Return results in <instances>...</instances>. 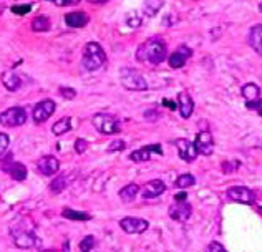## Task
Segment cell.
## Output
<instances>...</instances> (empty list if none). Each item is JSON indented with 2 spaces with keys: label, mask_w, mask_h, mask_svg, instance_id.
Instances as JSON below:
<instances>
[{
  "label": "cell",
  "mask_w": 262,
  "mask_h": 252,
  "mask_svg": "<svg viewBox=\"0 0 262 252\" xmlns=\"http://www.w3.org/2000/svg\"><path fill=\"white\" fill-rule=\"evenodd\" d=\"M136 58L140 62H148L151 65H159L166 60V43L161 38H151L144 42L136 52Z\"/></svg>",
  "instance_id": "cell-1"
},
{
  "label": "cell",
  "mask_w": 262,
  "mask_h": 252,
  "mask_svg": "<svg viewBox=\"0 0 262 252\" xmlns=\"http://www.w3.org/2000/svg\"><path fill=\"white\" fill-rule=\"evenodd\" d=\"M105 62H106V54H105V50L100 43L90 42L85 45L83 56H82V65L85 67V70L95 72L98 68H102Z\"/></svg>",
  "instance_id": "cell-2"
},
{
  "label": "cell",
  "mask_w": 262,
  "mask_h": 252,
  "mask_svg": "<svg viewBox=\"0 0 262 252\" xmlns=\"http://www.w3.org/2000/svg\"><path fill=\"white\" fill-rule=\"evenodd\" d=\"M12 239H14L15 246L20 247V249H32V247H37L42 244V241L34 234V231L18 224L12 227Z\"/></svg>",
  "instance_id": "cell-3"
},
{
  "label": "cell",
  "mask_w": 262,
  "mask_h": 252,
  "mask_svg": "<svg viewBox=\"0 0 262 252\" xmlns=\"http://www.w3.org/2000/svg\"><path fill=\"white\" fill-rule=\"evenodd\" d=\"M120 80H122V85L126 90H133V91L148 90L146 80L143 78V75L140 72L133 70V68H122L120 70Z\"/></svg>",
  "instance_id": "cell-4"
},
{
  "label": "cell",
  "mask_w": 262,
  "mask_h": 252,
  "mask_svg": "<svg viewBox=\"0 0 262 252\" xmlns=\"http://www.w3.org/2000/svg\"><path fill=\"white\" fill-rule=\"evenodd\" d=\"M93 126L102 135H116L122 131V123L108 113H96L93 116Z\"/></svg>",
  "instance_id": "cell-5"
},
{
  "label": "cell",
  "mask_w": 262,
  "mask_h": 252,
  "mask_svg": "<svg viewBox=\"0 0 262 252\" xmlns=\"http://www.w3.org/2000/svg\"><path fill=\"white\" fill-rule=\"evenodd\" d=\"M25 121H27V113L25 109L20 107L9 108L0 115V125L7 126V128H17V126L25 125Z\"/></svg>",
  "instance_id": "cell-6"
},
{
  "label": "cell",
  "mask_w": 262,
  "mask_h": 252,
  "mask_svg": "<svg viewBox=\"0 0 262 252\" xmlns=\"http://www.w3.org/2000/svg\"><path fill=\"white\" fill-rule=\"evenodd\" d=\"M194 146L197 149V154H203V156H211L212 151H214V140H212V135L208 131V129H203L196 135Z\"/></svg>",
  "instance_id": "cell-7"
},
{
  "label": "cell",
  "mask_w": 262,
  "mask_h": 252,
  "mask_svg": "<svg viewBox=\"0 0 262 252\" xmlns=\"http://www.w3.org/2000/svg\"><path fill=\"white\" fill-rule=\"evenodd\" d=\"M227 198L234 202H241V204H254L256 196L249 188L245 186H232L227 189Z\"/></svg>",
  "instance_id": "cell-8"
},
{
  "label": "cell",
  "mask_w": 262,
  "mask_h": 252,
  "mask_svg": "<svg viewBox=\"0 0 262 252\" xmlns=\"http://www.w3.org/2000/svg\"><path fill=\"white\" fill-rule=\"evenodd\" d=\"M120 227H122L124 233H128V234H141L150 227V224H148L146 219L128 216V217H123L122 221H120Z\"/></svg>",
  "instance_id": "cell-9"
},
{
  "label": "cell",
  "mask_w": 262,
  "mask_h": 252,
  "mask_svg": "<svg viewBox=\"0 0 262 252\" xmlns=\"http://www.w3.org/2000/svg\"><path fill=\"white\" fill-rule=\"evenodd\" d=\"M53 111H55V103L52 100H43V101H40V103L35 105V108H34V121L37 125L40 123H45V121L50 118L52 115H53Z\"/></svg>",
  "instance_id": "cell-10"
},
{
  "label": "cell",
  "mask_w": 262,
  "mask_h": 252,
  "mask_svg": "<svg viewBox=\"0 0 262 252\" xmlns=\"http://www.w3.org/2000/svg\"><path fill=\"white\" fill-rule=\"evenodd\" d=\"M175 144H176V148H178L181 160H184L186 162H192L197 158V149L192 141L186 140V138H181V140L175 141Z\"/></svg>",
  "instance_id": "cell-11"
},
{
  "label": "cell",
  "mask_w": 262,
  "mask_h": 252,
  "mask_svg": "<svg viewBox=\"0 0 262 252\" xmlns=\"http://www.w3.org/2000/svg\"><path fill=\"white\" fill-rule=\"evenodd\" d=\"M169 217L175 219V221H179V222H186L192 214V206L189 202L183 201V202H176L169 207Z\"/></svg>",
  "instance_id": "cell-12"
},
{
  "label": "cell",
  "mask_w": 262,
  "mask_h": 252,
  "mask_svg": "<svg viewBox=\"0 0 262 252\" xmlns=\"http://www.w3.org/2000/svg\"><path fill=\"white\" fill-rule=\"evenodd\" d=\"M191 55H192L191 48L186 47V45H181L178 50L173 52V54L169 55V58H168L169 67H171V68H181V67H184L188 60L191 58Z\"/></svg>",
  "instance_id": "cell-13"
},
{
  "label": "cell",
  "mask_w": 262,
  "mask_h": 252,
  "mask_svg": "<svg viewBox=\"0 0 262 252\" xmlns=\"http://www.w3.org/2000/svg\"><path fill=\"white\" fill-rule=\"evenodd\" d=\"M37 169L43 176H53L60 169V161L55 156H43L37 162Z\"/></svg>",
  "instance_id": "cell-14"
},
{
  "label": "cell",
  "mask_w": 262,
  "mask_h": 252,
  "mask_svg": "<svg viewBox=\"0 0 262 252\" xmlns=\"http://www.w3.org/2000/svg\"><path fill=\"white\" fill-rule=\"evenodd\" d=\"M151 153H156V154H163V149H161L159 144H150V146H144L141 149H136L130 154V160L131 161H136V162H143V161H148L151 158Z\"/></svg>",
  "instance_id": "cell-15"
},
{
  "label": "cell",
  "mask_w": 262,
  "mask_h": 252,
  "mask_svg": "<svg viewBox=\"0 0 262 252\" xmlns=\"http://www.w3.org/2000/svg\"><path fill=\"white\" fill-rule=\"evenodd\" d=\"M178 108L181 118H184V120H188L192 115V111H194V101H192L191 95L188 91H181L178 95Z\"/></svg>",
  "instance_id": "cell-16"
},
{
  "label": "cell",
  "mask_w": 262,
  "mask_h": 252,
  "mask_svg": "<svg viewBox=\"0 0 262 252\" xmlns=\"http://www.w3.org/2000/svg\"><path fill=\"white\" fill-rule=\"evenodd\" d=\"M164 191H166V184H164L163 181L153 180L143 188V191H141V196H143V199H155V198L161 196Z\"/></svg>",
  "instance_id": "cell-17"
},
{
  "label": "cell",
  "mask_w": 262,
  "mask_h": 252,
  "mask_svg": "<svg viewBox=\"0 0 262 252\" xmlns=\"http://www.w3.org/2000/svg\"><path fill=\"white\" fill-rule=\"evenodd\" d=\"M247 43L257 55L262 56V23H257V25L251 27L247 35Z\"/></svg>",
  "instance_id": "cell-18"
},
{
  "label": "cell",
  "mask_w": 262,
  "mask_h": 252,
  "mask_svg": "<svg viewBox=\"0 0 262 252\" xmlns=\"http://www.w3.org/2000/svg\"><path fill=\"white\" fill-rule=\"evenodd\" d=\"M2 85L7 88L9 91H17L20 87H22V80L15 72H3L2 73Z\"/></svg>",
  "instance_id": "cell-19"
},
{
  "label": "cell",
  "mask_w": 262,
  "mask_h": 252,
  "mask_svg": "<svg viewBox=\"0 0 262 252\" xmlns=\"http://www.w3.org/2000/svg\"><path fill=\"white\" fill-rule=\"evenodd\" d=\"M65 23L68 27L82 28L88 23V15L85 12H70L65 15Z\"/></svg>",
  "instance_id": "cell-20"
},
{
  "label": "cell",
  "mask_w": 262,
  "mask_h": 252,
  "mask_svg": "<svg viewBox=\"0 0 262 252\" xmlns=\"http://www.w3.org/2000/svg\"><path fill=\"white\" fill-rule=\"evenodd\" d=\"M71 178H73V174H60L58 178H55L53 181L50 182V191L53 194H60L65 191V188L71 182Z\"/></svg>",
  "instance_id": "cell-21"
},
{
  "label": "cell",
  "mask_w": 262,
  "mask_h": 252,
  "mask_svg": "<svg viewBox=\"0 0 262 252\" xmlns=\"http://www.w3.org/2000/svg\"><path fill=\"white\" fill-rule=\"evenodd\" d=\"M241 95L244 96L245 101H256L261 98V87L256 83H245L241 88Z\"/></svg>",
  "instance_id": "cell-22"
},
{
  "label": "cell",
  "mask_w": 262,
  "mask_h": 252,
  "mask_svg": "<svg viewBox=\"0 0 262 252\" xmlns=\"http://www.w3.org/2000/svg\"><path fill=\"white\" fill-rule=\"evenodd\" d=\"M140 193V186L135 184V182H131V184H126L124 188L120 189V198H122V201L124 202H131L135 201V198L138 196Z\"/></svg>",
  "instance_id": "cell-23"
},
{
  "label": "cell",
  "mask_w": 262,
  "mask_h": 252,
  "mask_svg": "<svg viewBox=\"0 0 262 252\" xmlns=\"http://www.w3.org/2000/svg\"><path fill=\"white\" fill-rule=\"evenodd\" d=\"M70 128H71V118L65 116V118H62V120H58L53 126H52V131H53L55 136H62V135H65L67 131H70Z\"/></svg>",
  "instance_id": "cell-24"
},
{
  "label": "cell",
  "mask_w": 262,
  "mask_h": 252,
  "mask_svg": "<svg viewBox=\"0 0 262 252\" xmlns=\"http://www.w3.org/2000/svg\"><path fill=\"white\" fill-rule=\"evenodd\" d=\"M163 3L164 0H144V7H143L144 15L146 17H155L161 7H163Z\"/></svg>",
  "instance_id": "cell-25"
},
{
  "label": "cell",
  "mask_w": 262,
  "mask_h": 252,
  "mask_svg": "<svg viewBox=\"0 0 262 252\" xmlns=\"http://www.w3.org/2000/svg\"><path fill=\"white\" fill-rule=\"evenodd\" d=\"M9 171H10V176L14 178L15 181H25L27 180V168L22 164V162H12Z\"/></svg>",
  "instance_id": "cell-26"
},
{
  "label": "cell",
  "mask_w": 262,
  "mask_h": 252,
  "mask_svg": "<svg viewBox=\"0 0 262 252\" xmlns=\"http://www.w3.org/2000/svg\"><path fill=\"white\" fill-rule=\"evenodd\" d=\"M62 216L70 219V221H90L91 216L88 213H80V211H75V209H63L62 211Z\"/></svg>",
  "instance_id": "cell-27"
},
{
  "label": "cell",
  "mask_w": 262,
  "mask_h": 252,
  "mask_svg": "<svg viewBox=\"0 0 262 252\" xmlns=\"http://www.w3.org/2000/svg\"><path fill=\"white\" fill-rule=\"evenodd\" d=\"M32 30L34 32H47L50 30V20L45 15H40V17H35L34 22H32Z\"/></svg>",
  "instance_id": "cell-28"
},
{
  "label": "cell",
  "mask_w": 262,
  "mask_h": 252,
  "mask_svg": "<svg viewBox=\"0 0 262 252\" xmlns=\"http://www.w3.org/2000/svg\"><path fill=\"white\" fill-rule=\"evenodd\" d=\"M196 184V178L192 176V174H181V176L176 180L175 182V186L176 188H179V189H186V188H191V186H194Z\"/></svg>",
  "instance_id": "cell-29"
},
{
  "label": "cell",
  "mask_w": 262,
  "mask_h": 252,
  "mask_svg": "<svg viewBox=\"0 0 262 252\" xmlns=\"http://www.w3.org/2000/svg\"><path fill=\"white\" fill-rule=\"evenodd\" d=\"M126 25L128 27H133V28H136V27H140L141 23H143V20H141V15H140V12L138 10H131L130 14L126 15Z\"/></svg>",
  "instance_id": "cell-30"
},
{
  "label": "cell",
  "mask_w": 262,
  "mask_h": 252,
  "mask_svg": "<svg viewBox=\"0 0 262 252\" xmlns=\"http://www.w3.org/2000/svg\"><path fill=\"white\" fill-rule=\"evenodd\" d=\"M95 237L93 235H87V237H83L82 241H80V252H91L95 247Z\"/></svg>",
  "instance_id": "cell-31"
},
{
  "label": "cell",
  "mask_w": 262,
  "mask_h": 252,
  "mask_svg": "<svg viewBox=\"0 0 262 252\" xmlns=\"http://www.w3.org/2000/svg\"><path fill=\"white\" fill-rule=\"evenodd\" d=\"M245 108L252 109V111H256L259 116H262V100L261 98L256 101H245Z\"/></svg>",
  "instance_id": "cell-32"
},
{
  "label": "cell",
  "mask_w": 262,
  "mask_h": 252,
  "mask_svg": "<svg viewBox=\"0 0 262 252\" xmlns=\"http://www.w3.org/2000/svg\"><path fill=\"white\" fill-rule=\"evenodd\" d=\"M126 148V143L123 140H113L111 144L108 146V153H116V151H122V149Z\"/></svg>",
  "instance_id": "cell-33"
},
{
  "label": "cell",
  "mask_w": 262,
  "mask_h": 252,
  "mask_svg": "<svg viewBox=\"0 0 262 252\" xmlns=\"http://www.w3.org/2000/svg\"><path fill=\"white\" fill-rule=\"evenodd\" d=\"M239 164H241L239 161H234V162H232V161H224V162H223V173H226V174L234 173Z\"/></svg>",
  "instance_id": "cell-34"
},
{
  "label": "cell",
  "mask_w": 262,
  "mask_h": 252,
  "mask_svg": "<svg viewBox=\"0 0 262 252\" xmlns=\"http://www.w3.org/2000/svg\"><path fill=\"white\" fill-rule=\"evenodd\" d=\"M60 95L63 96L65 100H75L76 98V91L70 87H62L60 88Z\"/></svg>",
  "instance_id": "cell-35"
},
{
  "label": "cell",
  "mask_w": 262,
  "mask_h": 252,
  "mask_svg": "<svg viewBox=\"0 0 262 252\" xmlns=\"http://www.w3.org/2000/svg\"><path fill=\"white\" fill-rule=\"evenodd\" d=\"M87 149H88V141L83 140V138H78V140L75 141V151L78 154H83Z\"/></svg>",
  "instance_id": "cell-36"
},
{
  "label": "cell",
  "mask_w": 262,
  "mask_h": 252,
  "mask_svg": "<svg viewBox=\"0 0 262 252\" xmlns=\"http://www.w3.org/2000/svg\"><path fill=\"white\" fill-rule=\"evenodd\" d=\"M206 252H227V251H226V247L221 242L212 241V242H209V246L206 247Z\"/></svg>",
  "instance_id": "cell-37"
},
{
  "label": "cell",
  "mask_w": 262,
  "mask_h": 252,
  "mask_svg": "<svg viewBox=\"0 0 262 252\" xmlns=\"http://www.w3.org/2000/svg\"><path fill=\"white\" fill-rule=\"evenodd\" d=\"M9 144H10L9 136H7L5 133H0V156L5 153V149L9 148Z\"/></svg>",
  "instance_id": "cell-38"
},
{
  "label": "cell",
  "mask_w": 262,
  "mask_h": 252,
  "mask_svg": "<svg viewBox=\"0 0 262 252\" xmlns=\"http://www.w3.org/2000/svg\"><path fill=\"white\" fill-rule=\"evenodd\" d=\"M32 10V5H14L12 7V12L17 15H23V14H28Z\"/></svg>",
  "instance_id": "cell-39"
},
{
  "label": "cell",
  "mask_w": 262,
  "mask_h": 252,
  "mask_svg": "<svg viewBox=\"0 0 262 252\" xmlns=\"http://www.w3.org/2000/svg\"><path fill=\"white\" fill-rule=\"evenodd\" d=\"M53 2L56 7H65V5H73V3H78L80 0H50Z\"/></svg>",
  "instance_id": "cell-40"
},
{
  "label": "cell",
  "mask_w": 262,
  "mask_h": 252,
  "mask_svg": "<svg viewBox=\"0 0 262 252\" xmlns=\"http://www.w3.org/2000/svg\"><path fill=\"white\" fill-rule=\"evenodd\" d=\"M186 193H179V194H176L175 196V201L176 202H183V201H186Z\"/></svg>",
  "instance_id": "cell-41"
},
{
  "label": "cell",
  "mask_w": 262,
  "mask_h": 252,
  "mask_svg": "<svg viewBox=\"0 0 262 252\" xmlns=\"http://www.w3.org/2000/svg\"><path fill=\"white\" fill-rule=\"evenodd\" d=\"M90 2H95V3H103V2H106V0H90Z\"/></svg>",
  "instance_id": "cell-42"
},
{
  "label": "cell",
  "mask_w": 262,
  "mask_h": 252,
  "mask_svg": "<svg viewBox=\"0 0 262 252\" xmlns=\"http://www.w3.org/2000/svg\"><path fill=\"white\" fill-rule=\"evenodd\" d=\"M257 211H259V214L262 216V206H259V207H257Z\"/></svg>",
  "instance_id": "cell-43"
},
{
  "label": "cell",
  "mask_w": 262,
  "mask_h": 252,
  "mask_svg": "<svg viewBox=\"0 0 262 252\" xmlns=\"http://www.w3.org/2000/svg\"><path fill=\"white\" fill-rule=\"evenodd\" d=\"M259 10H261V12H262V2H261V3H259Z\"/></svg>",
  "instance_id": "cell-44"
},
{
  "label": "cell",
  "mask_w": 262,
  "mask_h": 252,
  "mask_svg": "<svg viewBox=\"0 0 262 252\" xmlns=\"http://www.w3.org/2000/svg\"><path fill=\"white\" fill-rule=\"evenodd\" d=\"M43 252H58V251H43Z\"/></svg>",
  "instance_id": "cell-45"
}]
</instances>
